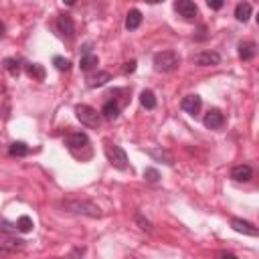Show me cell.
<instances>
[{
  "label": "cell",
  "instance_id": "1",
  "mask_svg": "<svg viewBox=\"0 0 259 259\" xmlns=\"http://www.w3.org/2000/svg\"><path fill=\"white\" fill-rule=\"evenodd\" d=\"M59 207L65 213H71V215H83V217H91V219L101 217V209L91 200H65Z\"/></svg>",
  "mask_w": 259,
  "mask_h": 259
},
{
  "label": "cell",
  "instance_id": "2",
  "mask_svg": "<svg viewBox=\"0 0 259 259\" xmlns=\"http://www.w3.org/2000/svg\"><path fill=\"white\" fill-rule=\"evenodd\" d=\"M178 65H180V55L172 49L154 55V69L158 73H172L178 69Z\"/></svg>",
  "mask_w": 259,
  "mask_h": 259
},
{
  "label": "cell",
  "instance_id": "3",
  "mask_svg": "<svg viewBox=\"0 0 259 259\" xmlns=\"http://www.w3.org/2000/svg\"><path fill=\"white\" fill-rule=\"evenodd\" d=\"M75 116L87 128H99L101 126V114H97V109H93L91 106H85V104L75 106Z\"/></svg>",
  "mask_w": 259,
  "mask_h": 259
},
{
  "label": "cell",
  "instance_id": "4",
  "mask_svg": "<svg viewBox=\"0 0 259 259\" xmlns=\"http://www.w3.org/2000/svg\"><path fill=\"white\" fill-rule=\"evenodd\" d=\"M106 156H107V160L111 162V166L120 168V170H126L128 168V156H126V152H123L122 146L107 142L106 144Z\"/></svg>",
  "mask_w": 259,
  "mask_h": 259
},
{
  "label": "cell",
  "instance_id": "5",
  "mask_svg": "<svg viewBox=\"0 0 259 259\" xmlns=\"http://www.w3.org/2000/svg\"><path fill=\"white\" fill-rule=\"evenodd\" d=\"M193 63L198 65V67H215V65L221 63V55L215 53V51H202V53L195 55Z\"/></svg>",
  "mask_w": 259,
  "mask_h": 259
},
{
  "label": "cell",
  "instance_id": "6",
  "mask_svg": "<svg viewBox=\"0 0 259 259\" xmlns=\"http://www.w3.org/2000/svg\"><path fill=\"white\" fill-rule=\"evenodd\" d=\"M174 10H176V13L183 16V18H186V20H193V18L198 15L197 4L190 2V0H176V2H174Z\"/></svg>",
  "mask_w": 259,
  "mask_h": 259
},
{
  "label": "cell",
  "instance_id": "7",
  "mask_svg": "<svg viewBox=\"0 0 259 259\" xmlns=\"http://www.w3.org/2000/svg\"><path fill=\"white\" fill-rule=\"evenodd\" d=\"M57 30L65 39H73L75 37V25H73V18L69 15H59L57 18Z\"/></svg>",
  "mask_w": 259,
  "mask_h": 259
},
{
  "label": "cell",
  "instance_id": "8",
  "mask_svg": "<svg viewBox=\"0 0 259 259\" xmlns=\"http://www.w3.org/2000/svg\"><path fill=\"white\" fill-rule=\"evenodd\" d=\"M231 178L235 180V183H249V180L253 178V168L249 164L235 166L233 170H231Z\"/></svg>",
  "mask_w": 259,
  "mask_h": 259
},
{
  "label": "cell",
  "instance_id": "9",
  "mask_svg": "<svg viewBox=\"0 0 259 259\" xmlns=\"http://www.w3.org/2000/svg\"><path fill=\"white\" fill-rule=\"evenodd\" d=\"M200 106H202V99L197 93L195 95H186L183 101H180V107H183L186 114H190V116H197L200 111Z\"/></svg>",
  "mask_w": 259,
  "mask_h": 259
},
{
  "label": "cell",
  "instance_id": "10",
  "mask_svg": "<svg viewBox=\"0 0 259 259\" xmlns=\"http://www.w3.org/2000/svg\"><path fill=\"white\" fill-rule=\"evenodd\" d=\"M231 227L237 231V233H243V235H249V237H257L259 231L255 225H251L249 221H243V219H231Z\"/></svg>",
  "mask_w": 259,
  "mask_h": 259
},
{
  "label": "cell",
  "instance_id": "11",
  "mask_svg": "<svg viewBox=\"0 0 259 259\" xmlns=\"http://www.w3.org/2000/svg\"><path fill=\"white\" fill-rule=\"evenodd\" d=\"M225 123V116L221 114V109H209V114L205 116V126L209 130H221Z\"/></svg>",
  "mask_w": 259,
  "mask_h": 259
},
{
  "label": "cell",
  "instance_id": "12",
  "mask_svg": "<svg viewBox=\"0 0 259 259\" xmlns=\"http://www.w3.org/2000/svg\"><path fill=\"white\" fill-rule=\"evenodd\" d=\"M67 146H69L71 150L87 148V146H89L87 134H83V132H73V134H69V136H67Z\"/></svg>",
  "mask_w": 259,
  "mask_h": 259
},
{
  "label": "cell",
  "instance_id": "13",
  "mask_svg": "<svg viewBox=\"0 0 259 259\" xmlns=\"http://www.w3.org/2000/svg\"><path fill=\"white\" fill-rule=\"evenodd\" d=\"M101 116H104L107 122H114L120 118V104L114 99H109L104 104V107H101Z\"/></svg>",
  "mask_w": 259,
  "mask_h": 259
},
{
  "label": "cell",
  "instance_id": "14",
  "mask_svg": "<svg viewBox=\"0 0 259 259\" xmlns=\"http://www.w3.org/2000/svg\"><path fill=\"white\" fill-rule=\"evenodd\" d=\"M148 154L152 156L154 160H158V162H164L168 166H172L174 164V158H172V154L168 152V150H162V148H150Z\"/></svg>",
  "mask_w": 259,
  "mask_h": 259
},
{
  "label": "cell",
  "instance_id": "15",
  "mask_svg": "<svg viewBox=\"0 0 259 259\" xmlns=\"http://www.w3.org/2000/svg\"><path fill=\"white\" fill-rule=\"evenodd\" d=\"M255 53H257V45L255 43H249V41H247V43H239V57L243 61L253 59Z\"/></svg>",
  "mask_w": 259,
  "mask_h": 259
},
{
  "label": "cell",
  "instance_id": "16",
  "mask_svg": "<svg viewBox=\"0 0 259 259\" xmlns=\"http://www.w3.org/2000/svg\"><path fill=\"white\" fill-rule=\"evenodd\" d=\"M251 4L249 2H239L237 6H235V18H237L239 22H247L251 16Z\"/></svg>",
  "mask_w": 259,
  "mask_h": 259
},
{
  "label": "cell",
  "instance_id": "17",
  "mask_svg": "<svg viewBox=\"0 0 259 259\" xmlns=\"http://www.w3.org/2000/svg\"><path fill=\"white\" fill-rule=\"evenodd\" d=\"M107 81H111V73H107V71H99L97 75L89 77V79H87V85L91 87V89H95V87H101V85H106Z\"/></svg>",
  "mask_w": 259,
  "mask_h": 259
},
{
  "label": "cell",
  "instance_id": "18",
  "mask_svg": "<svg viewBox=\"0 0 259 259\" xmlns=\"http://www.w3.org/2000/svg\"><path fill=\"white\" fill-rule=\"evenodd\" d=\"M140 25H142V13H140V10H136V8L130 10L128 16H126V29L128 30H136Z\"/></svg>",
  "mask_w": 259,
  "mask_h": 259
},
{
  "label": "cell",
  "instance_id": "19",
  "mask_svg": "<svg viewBox=\"0 0 259 259\" xmlns=\"http://www.w3.org/2000/svg\"><path fill=\"white\" fill-rule=\"evenodd\" d=\"M140 104L146 109H154L156 107V95H154V91H150V89H144V91L140 93Z\"/></svg>",
  "mask_w": 259,
  "mask_h": 259
},
{
  "label": "cell",
  "instance_id": "20",
  "mask_svg": "<svg viewBox=\"0 0 259 259\" xmlns=\"http://www.w3.org/2000/svg\"><path fill=\"white\" fill-rule=\"evenodd\" d=\"M8 152L13 154V156H27L30 152V148L25 144V142H13L8 146Z\"/></svg>",
  "mask_w": 259,
  "mask_h": 259
},
{
  "label": "cell",
  "instance_id": "21",
  "mask_svg": "<svg viewBox=\"0 0 259 259\" xmlns=\"http://www.w3.org/2000/svg\"><path fill=\"white\" fill-rule=\"evenodd\" d=\"M2 65H4V69L13 75V77H18V73H20V63L16 61V59H13V57H6L4 61H2Z\"/></svg>",
  "mask_w": 259,
  "mask_h": 259
},
{
  "label": "cell",
  "instance_id": "22",
  "mask_svg": "<svg viewBox=\"0 0 259 259\" xmlns=\"http://www.w3.org/2000/svg\"><path fill=\"white\" fill-rule=\"evenodd\" d=\"M27 73H29L30 77H35V79H39V81L45 79V69H43V65H39V63L27 65Z\"/></svg>",
  "mask_w": 259,
  "mask_h": 259
},
{
  "label": "cell",
  "instance_id": "23",
  "mask_svg": "<svg viewBox=\"0 0 259 259\" xmlns=\"http://www.w3.org/2000/svg\"><path fill=\"white\" fill-rule=\"evenodd\" d=\"M99 63V59H97V55H85V57H81V71H91L93 67Z\"/></svg>",
  "mask_w": 259,
  "mask_h": 259
},
{
  "label": "cell",
  "instance_id": "24",
  "mask_svg": "<svg viewBox=\"0 0 259 259\" xmlns=\"http://www.w3.org/2000/svg\"><path fill=\"white\" fill-rule=\"evenodd\" d=\"M16 227H18L20 233H29V231H32V227H35V225H32V219H30V217L22 215V217L16 221Z\"/></svg>",
  "mask_w": 259,
  "mask_h": 259
},
{
  "label": "cell",
  "instance_id": "25",
  "mask_svg": "<svg viewBox=\"0 0 259 259\" xmlns=\"http://www.w3.org/2000/svg\"><path fill=\"white\" fill-rule=\"evenodd\" d=\"M53 65L57 67L59 71H69V69H71V61H69V59H65V57H59V55L53 59Z\"/></svg>",
  "mask_w": 259,
  "mask_h": 259
},
{
  "label": "cell",
  "instance_id": "26",
  "mask_svg": "<svg viewBox=\"0 0 259 259\" xmlns=\"http://www.w3.org/2000/svg\"><path fill=\"white\" fill-rule=\"evenodd\" d=\"M0 233H4V235H15V233H18V227H16L15 223L0 221Z\"/></svg>",
  "mask_w": 259,
  "mask_h": 259
},
{
  "label": "cell",
  "instance_id": "27",
  "mask_svg": "<svg viewBox=\"0 0 259 259\" xmlns=\"http://www.w3.org/2000/svg\"><path fill=\"white\" fill-rule=\"evenodd\" d=\"M144 178L148 180V183H152V184H156L160 180V172L156 170V168H146L144 170Z\"/></svg>",
  "mask_w": 259,
  "mask_h": 259
},
{
  "label": "cell",
  "instance_id": "28",
  "mask_svg": "<svg viewBox=\"0 0 259 259\" xmlns=\"http://www.w3.org/2000/svg\"><path fill=\"white\" fill-rule=\"evenodd\" d=\"M136 221H138V225H140V229H144V231H150V229H152V227H150V221H146L142 215H138Z\"/></svg>",
  "mask_w": 259,
  "mask_h": 259
},
{
  "label": "cell",
  "instance_id": "29",
  "mask_svg": "<svg viewBox=\"0 0 259 259\" xmlns=\"http://www.w3.org/2000/svg\"><path fill=\"white\" fill-rule=\"evenodd\" d=\"M136 65H138V63L134 61V59H132V61H128L126 65H123V73H134V71H136Z\"/></svg>",
  "mask_w": 259,
  "mask_h": 259
},
{
  "label": "cell",
  "instance_id": "30",
  "mask_svg": "<svg viewBox=\"0 0 259 259\" xmlns=\"http://www.w3.org/2000/svg\"><path fill=\"white\" fill-rule=\"evenodd\" d=\"M207 4H209V8H213V10H219V8H223L225 2H223V0H209Z\"/></svg>",
  "mask_w": 259,
  "mask_h": 259
},
{
  "label": "cell",
  "instance_id": "31",
  "mask_svg": "<svg viewBox=\"0 0 259 259\" xmlns=\"http://www.w3.org/2000/svg\"><path fill=\"white\" fill-rule=\"evenodd\" d=\"M217 257H219V259H237V257H235L233 253H229V251H219Z\"/></svg>",
  "mask_w": 259,
  "mask_h": 259
},
{
  "label": "cell",
  "instance_id": "32",
  "mask_svg": "<svg viewBox=\"0 0 259 259\" xmlns=\"http://www.w3.org/2000/svg\"><path fill=\"white\" fill-rule=\"evenodd\" d=\"M91 49H93V45H91V43H87V45H83V49H81V53H83V57H85V55H91Z\"/></svg>",
  "mask_w": 259,
  "mask_h": 259
},
{
  "label": "cell",
  "instance_id": "33",
  "mask_svg": "<svg viewBox=\"0 0 259 259\" xmlns=\"http://www.w3.org/2000/svg\"><path fill=\"white\" fill-rule=\"evenodd\" d=\"M2 35H4V25L0 22V37H2Z\"/></svg>",
  "mask_w": 259,
  "mask_h": 259
},
{
  "label": "cell",
  "instance_id": "34",
  "mask_svg": "<svg viewBox=\"0 0 259 259\" xmlns=\"http://www.w3.org/2000/svg\"><path fill=\"white\" fill-rule=\"evenodd\" d=\"M73 255H75V251H73ZM57 259H71V257H57Z\"/></svg>",
  "mask_w": 259,
  "mask_h": 259
}]
</instances>
